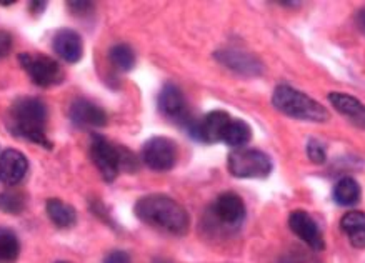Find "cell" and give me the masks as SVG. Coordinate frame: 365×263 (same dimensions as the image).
<instances>
[{
    "label": "cell",
    "mask_w": 365,
    "mask_h": 263,
    "mask_svg": "<svg viewBox=\"0 0 365 263\" xmlns=\"http://www.w3.org/2000/svg\"><path fill=\"white\" fill-rule=\"evenodd\" d=\"M135 215L147 225L169 232L172 235H185L189 230V213L174 198L152 193L135 203Z\"/></svg>",
    "instance_id": "cell-1"
},
{
    "label": "cell",
    "mask_w": 365,
    "mask_h": 263,
    "mask_svg": "<svg viewBox=\"0 0 365 263\" xmlns=\"http://www.w3.org/2000/svg\"><path fill=\"white\" fill-rule=\"evenodd\" d=\"M47 107L41 98L24 97L11 108V130L29 142L52 148L46 135Z\"/></svg>",
    "instance_id": "cell-2"
},
{
    "label": "cell",
    "mask_w": 365,
    "mask_h": 263,
    "mask_svg": "<svg viewBox=\"0 0 365 263\" xmlns=\"http://www.w3.org/2000/svg\"><path fill=\"white\" fill-rule=\"evenodd\" d=\"M272 105L279 112L285 113L287 117L297 118L305 122H327L329 112L322 103H319L315 98L305 96L304 92H299L297 88L290 86H279L274 91Z\"/></svg>",
    "instance_id": "cell-3"
},
{
    "label": "cell",
    "mask_w": 365,
    "mask_h": 263,
    "mask_svg": "<svg viewBox=\"0 0 365 263\" xmlns=\"http://www.w3.org/2000/svg\"><path fill=\"white\" fill-rule=\"evenodd\" d=\"M227 165L229 172L237 178H267L272 172V160L267 153L255 148L232 152Z\"/></svg>",
    "instance_id": "cell-4"
},
{
    "label": "cell",
    "mask_w": 365,
    "mask_h": 263,
    "mask_svg": "<svg viewBox=\"0 0 365 263\" xmlns=\"http://www.w3.org/2000/svg\"><path fill=\"white\" fill-rule=\"evenodd\" d=\"M19 62L38 87H53L63 82V71L57 61L42 53H21Z\"/></svg>",
    "instance_id": "cell-5"
},
{
    "label": "cell",
    "mask_w": 365,
    "mask_h": 263,
    "mask_svg": "<svg viewBox=\"0 0 365 263\" xmlns=\"http://www.w3.org/2000/svg\"><path fill=\"white\" fill-rule=\"evenodd\" d=\"M91 158L107 183L115 180L122 167V148L113 145L102 135H92Z\"/></svg>",
    "instance_id": "cell-6"
},
{
    "label": "cell",
    "mask_w": 365,
    "mask_h": 263,
    "mask_svg": "<svg viewBox=\"0 0 365 263\" xmlns=\"http://www.w3.org/2000/svg\"><path fill=\"white\" fill-rule=\"evenodd\" d=\"M179 157V150L174 140L167 137H154L145 142L142 148V160L150 170L167 172L174 168Z\"/></svg>",
    "instance_id": "cell-7"
},
{
    "label": "cell",
    "mask_w": 365,
    "mask_h": 263,
    "mask_svg": "<svg viewBox=\"0 0 365 263\" xmlns=\"http://www.w3.org/2000/svg\"><path fill=\"white\" fill-rule=\"evenodd\" d=\"M289 227L295 235H297L300 240L305 242L309 248L312 250H324L325 248V240L322 237V232L312 217L309 215L307 212L304 210H295L290 213L289 217Z\"/></svg>",
    "instance_id": "cell-8"
},
{
    "label": "cell",
    "mask_w": 365,
    "mask_h": 263,
    "mask_svg": "<svg viewBox=\"0 0 365 263\" xmlns=\"http://www.w3.org/2000/svg\"><path fill=\"white\" fill-rule=\"evenodd\" d=\"M232 117L224 110L209 112L199 123H192L190 133L199 140L215 143L222 142L225 128L229 127Z\"/></svg>",
    "instance_id": "cell-9"
},
{
    "label": "cell",
    "mask_w": 365,
    "mask_h": 263,
    "mask_svg": "<svg viewBox=\"0 0 365 263\" xmlns=\"http://www.w3.org/2000/svg\"><path fill=\"white\" fill-rule=\"evenodd\" d=\"M29 162L22 152L16 148H7L0 155V182L4 185L14 187L24 180L27 175Z\"/></svg>",
    "instance_id": "cell-10"
},
{
    "label": "cell",
    "mask_w": 365,
    "mask_h": 263,
    "mask_svg": "<svg viewBox=\"0 0 365 263\" xmlns=\"http://www.w3.org/2000/svg\"><path fill=\"white\" fill-rule=\"evenodd\" d=\"M214 213L227 227H239L245 218V203L237 193L225 192L217 197L214 203Z\"/></svg>",
    "instance_id": "cell-11"
},
{
    "label": "cell",
    "mask_w": 365,
    "mask_h": 263,
    "mask_svg": "<svg viewBox=\"0 0 365 263\" xmlns=\"http://www.w3.org/2000/svg\"><path fill=\"white\" fill-rule=\"evenodd\" d=\"M71 120L78 128H102L107 125V113L96 103L78 98L71 105Z\"/></svg>",
    "instance_id": "cell-12"
},
{
    "label": "cell",
    "mask_w": 365,
    "mask_h": 263,
    "mask_svg": "<svg viewBox=\"0 0 365 263\" xmlns=\"http://www.w3.org/2000/svg\"><path fill=\"white\" fill-rule=\"evenodd\" d=\"M52 47L57 56L68 63H77L83 56L82 37L72 29H61L53 37Z\"/></svg>",
    "instance_id": "cell-13"
},
{
    "label": "cell",
    "mask_w": 365,
    "mask_h": 263,
    "mask_svg": "<svg viewBox=\"0 0 365 263\" xmlns=\"http://www.w3.org/2000/svg\"><path fill=\"white\" fill-rule=\"evenodd\" d=\"M157 107L165 117L184 120L187 117V103L182 91L174 83H165L157 97Z\"/></svg>",
    "instance_id": "cell-14"
},
{
    "label": "cell",
    "mask_w": 365,
    "mask_h": 263,
    "mask_svg": "<svg viewBox=\"0 0 365 263\" xmlns=\"http://www.w3.org/2000/svg\"><path fill=\"white\" fill-rule=\"evenodd\" d=\"M329 102L332 103L335 110L354 123L355 127L365 130V105L359 98L342 92L329 93Z\"/></svg>",
    "instance_id": "cell-15"
},
{
    "label": "cell",
    "mask_w": 365,
    "mask_h": 263,
    "mask_svg": "<svg viewBox=\"0 0 365 263\" xmlns=\"http://www.w3.org/2000/svg\"><path fill=\"white\" fill-rule=\"evenodd\" d=\"M215 56L222 63H224V66L234 68L237 72L249 73V76H257V73L262 72L260 62L255 57L250 56V53L230 51V48H227V51L217 52Z\"/></svg>",
    "instance_id": "cell-16"
},
{
    "label": "cell",
    "mask_w": 365,
    "mask_h": 263,
    "mask_svg": "<svg viewBox=\"0 0 365 263\" xmlns=\"http://www.w3.org/2000/svg\"><path fill=\"white\" fill-rule=\"evenodd\" d=\"M340 227L347 235L350 245L355 248H365V213L350 210L340 220Z\"/></svg>",
    "instance_id": "cell-17"
},
{
    "label": "cell",
    "mask_w": 365,
    "mask_h": 263,
    "mask_svg": "<svg viewBox=\"0 0 365 263\" xmlns=\"http://www.w3.org/2000/svg\"><path fill=\"white\" fill-rule=\"evenodd\" d=\"M46 210H47L48 218H51L56 227L71 228L76 225L77 212L76 208L68 205V203L58 200V198H51V200H47Z\"/></svg>",
    "instance_id": "cell-18"
},
{
    "label": "cell",
    "mask_w": 365,
    "mask_h": 263,
    "mask_svg": "<svg viewBox=\"0 0 365 263\" xmlns=\"http://www.w3.org/2000/svg\"><path fill=\"white\" fill-rule=\"evenodd\" d=\"M360 185L352 177H344L335 183L334 187V200L340 207H354L360 200Z\"/></svg>",
    "instance_id": "cell-19"
},
{
    "label": "cell",
    "mask_w": 365,
    "mask_h": 263,
    "mask_svg": "<svg viewBox=\"0 0 365 263\" xmlns=\"http://www.w3.org/2000/svg\"><path fill=\"white\" fill-rule=\"evenodd\" d=\"M250 137H252V130H250L247 123L239 120V118H232L229 127L225 128L222 142L234 148H240L250 140Z\"/></svg>",
    "instance_id": "cell-20"
},
{
    "label": "cell",
    "mask_w": 365,
    "mask_h": 263,
    "mask_svg": "<svg viewBox=\"0 0 365 263\" xmlns=\"http://www.w3.org/2000/svg\"><path fill=\"white\" fill-rule=\"evenodd\" d=\"M21 255V242L11 228L0 227V263H14Z\"/></svg>",
    "instance_id": "cell-21"
},
{
    "label": "cell",
    "mask_w": 365,
    "mask_h": 263,
    "mask_svg": "<svg viewBox=\"0 0 365 263\" xmlns=\"http://www.w3.org/2000/svg\"><path fill=\"white\" fill-rule=\"evenodd\" d=\"M108 58H110L112 66L118 68L120 72H129L135 66V52L127 43H117V46H113L110 48V53H108Z\"/></svg>",
    "instance_id": "cell-22"
},
{
    "label": "cell",
    "mask_w": 365,
    "mask_h": 263,
    "mask_svg": "<svg viewBox=\"0 0 365 263\" xmlns=\"http://www.w3.org/2000/svg\"><path fill=\"white\" fill-rule=\"evenodd\" d=\"M0 208L7 213H21L26 208V197L22 193L6 192L0 193Z\"/></svg>",
    "instance_id": "cell-23"
},
{
    "label": "cell",
    "mask_w": 365,
    "mask_h": 263,
    "mask_svg": "<svg viewBox=\"0 0 365 263\" xmlns=\"http://www.w3.org/2000/svg\"><path fill=\"white\" fill-rule=\"evenodd\" d=\"M307 155L314 163H324L327 158V152L319 140H310L307 143Z\"/></svg>",
    "instance_id": "cell-24"
},
{
    "label": "cell",
    "mask_w": 365,
    "mask_h": 263,
    "mask_svg": "<svg viewBox=\"0 0 365 263\" xmlns=\"http://www.w3.org/2000/svg\"><path fill=\"white\" fill-rule=\"evenodd\" d=\"M279 263H319V260H315V258L312 255H309V253L294 250L289 252L287 255H284V258Z\"/></svg>",
    "instance_id": "cell-25"
},
{
    "label": "cell",
    "mask_w": 365,
    "mask_h": 263,
    "mask_svg": "<svg viewBox=\"0 0 365 263\" xmlns=\"http://www.w3.org/2000/svg\"><path fill=\"white\" fill-rule=\"evenodd\" d=\"M12 51V37L9 32L0 31V58L7 57Z\"/></svg>",
    "instance_id": "cell-26"
},
{
    "label": "cell",
    "mask_w": 365,
    "mask_h": 263,
    "mask_svg": "<svg viewBox=\"0 0 365 263\" xmlns=\"http://www.w3.org/2000/svg\"><path fill=\"white\" fill-rule=\"evenodd\" d=\"M103 263H132V262H130L129 253H125L122 250H115V252L108 253V255L106 257V260H103Z\"/></svg>",
    "instance_id": "cell-27"
},
{
    "label": "cell",
    "mask_w": 365,
    "mask_h": 263,
    "mask_svg": "<svg viewBox=\"0 0 365 263\" xmlns=\"http://www.w3.org/2000/svg\"><path fill=\"white\" fill-rule=\"evenodd\" d=\"M68 7H71V11L73 14H87L88 11H92L93 4L91 2H68Z\"/></svg>",
    "instance_id": "cell-28"
},
{
    "label": "cell",
    "mask_w": 365,
    "mask_h": 263,
    "mask_svg": "<svg viewBox=\"0 0 365 263\" xmlns=\"http://www.w3.org/2000/svg\"><path fill=\"white\" fill-rule=\"evenodd\" d=\"M46 7H47L46 2H32L31 4V11H34V12H43L46 11Z\"/></svg>",
    "instance_id": "cell-29"
},
{
    "label": "cell",
    "mask_w": 365,
    "mask_h": 263,
    "mask_svg": "<svg viewBox=\"0 0 365 263\" xmlns=\"http://www.w3.org/2000/svg\"><path fill=\"white\" fill-rule=\"evenodd\" d=\"M357 21H359V26L362 27L364 31H365V9H364V11H360L359 17H357Z\"/></svg>",
    "instance_id": "cell-30"
},
{
    "label": "cell",
    "mask_w": 365,
    "mask_h": 263,
    "mask_svg": "<svg viewBox=\"0 0 365 263\" xmlns=\"http://www.w3.org/2000/svg\"><path fill=\"white\" fill-rule=\"evenodd\" d=\"M14 4V0H0V6H11Z\"/></svg>",
    "instance_id": "cell-31"
},
{
    "label": "cell",
    "mask_w": 365,
    "mask_h": 263,
    "mask_svg": "<svg viewBox=\"0 0 365 263\" xmlns=\"http://www.w3.org/2000/svg\"><path fill=\"white\" fill-rule=\"evenodd\" d=\"M155 263H169V262H162V260H159V262H155Z\"/></svg>",
    "instance_id": "cell-32"
},
{
    "label": "cell",
    "mask_w": 365,
    "mask_h": 263,
    "mask_svg": "<svg viewBox=\"0 0 365 263\" xmlns=\"http://www.w3.org/2000/svg\"><path fill=\"white\" fill-rule=\"evenodd\" d=\"M57 263H68V262H57Z\"/></svg>",
    "instance_id": "cell-33"
}]
</instances>
